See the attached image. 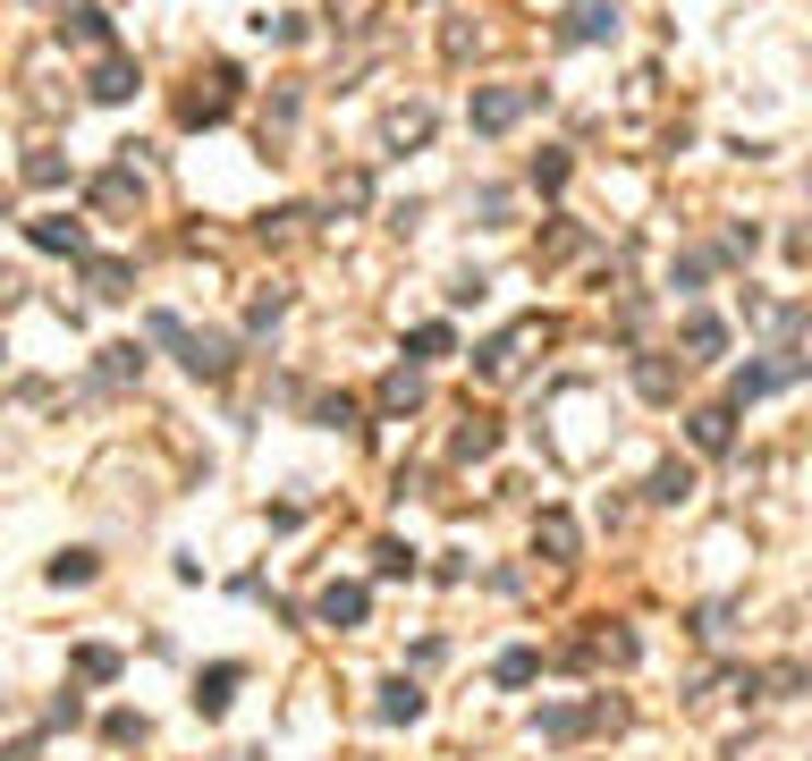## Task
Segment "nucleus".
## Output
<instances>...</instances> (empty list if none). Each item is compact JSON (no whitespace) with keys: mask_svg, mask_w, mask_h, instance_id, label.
Instances as JSON below:
<instances>
[{"mask_svg":"<svg viewBox=\"0 0 812 761\" xmlns=\"http://www.w3.org/2000/svg\"><path fill=\"white\" fill-rule=\"evenodd\" d=\"M567 169H576V161H567V153L551 144V153H533V169H525V178H533L542 195H558V187H567Z\"/></svg>","mask_w":812,"mask_h":761,"instance_id":"nucleus-28","label":"nucleus"},{"mask_svg":"<svg viewBox=\"0 0 812 761\" xmlns=\"http://www.w3.org/2000/svg\"><path fill=\"white\" fill-rule=\"evenodd\" d=\"M533 339H551V321H517V330L483 339V348H474V373H483V380H508V373H517V355L533 348Z\"/></svg>","mask_w":812,"mask_h":761,"instance_id":"nucleus-4","label":"nucleus"},{"mask_svg":"<svg viewBox=\"0 0 812 761\" xmlns=\"http://www.w3.org/2000/svg\"><path fill=\"white\" fill-rule=\"evenodd\" d=\"M491 677H499V686H533V677H542V652H533V643H517V652H499V660H491Z\"/></svg>","mask_w":812,"mask_h":761,"instance_id":"nucleus-23","label":"nucleus"},{"mask_svg":"<svg viewBox=\"0 0 812 761\" xmlns=\"http://www.w3.org/2000/svg\"><path fill=\"white\" fill-rule=\"evenodd\" d=\"M576 728H585V711H576V702H542V711H533V736H551V745H567Z\"/></svg>","mask_w":812,"mask_h":761,"instance_id":"nucleus-22","label":"nucleus"},{"mask_svg":"<svg viewBox=\"0 0 812 761\" xmlns=\"http://www.w3.org/2000/svg\"><path fill=\"white\" fill-rule=\"evenodd\" d=\"M576 246H585V229H576V221H551V229H542V262H567Z\"/></svg>","mask_w":812,"mask_h":761,"instance_id":"nucleus-30","label":"nucleus"},{"mask_svg":"<svg viewBox=\"0 0 812 761\" xmlns=\"http://www.w3.org/2000/svg\"><path fill=\"white\" fill-rule=\"evenodd\" d=\"M322 627H339V634H356L364 618H373V593H364V584H322Z\"/></svg>","mask_w":812,"mask_h":761,"instance_id":"nucleus-6","label":"nucleus"},{"mask_svg":"<svg viewBox=\"0 0 812 761\" xmlns=\"http://www.w3.org/2000/svg\"><path fill=\"white\" fill-rule=\"evenodd\" d=\"M364 203H373V178H364V169L330 178V212H364Z\"/></svg>","mask_w":812,"mask_h":761,"instance_id":"nucleus-27","label":"nucleus"},{"mask_svg":"<svg viewBox=\"0 0 812 761\" xmlns=\"http://www.w3.org/2000/svg\"><path fill=\"white\" fill-rule=\"evenodd\" d=\"M51 584H94V550H60V559H51Z\"/></svg>","mask_w":812,"mask_h":761,"instance_id":"nucleus-32","label":"nucleus"},{"mask_svg":"<svg viewBox=\"0 0 812 761\" xmlns=\"http://www.w3.org/2000/svg\"><path fill=\"white\" fill-rule=\"evenodd\" d=\"M68 668H77L85 686H110V677H119V652H110V643H77V652H68Z\"/></svg>","mask_w":812,"mask_h":761,"instance_id":"nucleus-19","label":"nucleus"},{"mask_svg":"<svg viewBox=\"0 0 812 761\" xmlns=\"http://www.w3.org/2000/svg\"><path fill=\"white\" fill-rule=\"evenodd\" d=\"M102 736H110V745H144V711H110Z\"/></svg>","mask_w":812,"mask_h":761,"instance_id":"nucleus-34","label":"nucleus"},{"mask_svg":"<svg viewBox=\"0 0 812 761\" xmlns=\"http://www.w3.org/2000/svg\"><path fill=\"white\" fill-rule=\"evenodd\" d=\"M237 85H246V77H237L228 60H212V77H196V94H178V119L187 127H221L228 102H237Z\"/></svg>","mask_w":812,"mask_h":761,"instance_id":"nucleus-2","label":"nucleus"},{"mask_svg":"<svg viewBox=\"0 0 812 761\" xmlns=\"http://www.w3.org/2000/svg\"><path fill=\"white\" fill-rule=\"evenodd\" d=\"M423 136H432V110H423V102H407V110L381 119V144H423Z\"/></svg>","mask_w":812,"mask_h":761,"instance_id":"nucleus-20","label":"nucleus"},{"mask_svg":"<svg viewBox=\"0 0 812 761\" xmlns=\"http://www.w3.org/2000/svg\"><path fill=\"white\" fill-rule=\"evenodd\" d=\"M0 355H9V348H0Z\"/></svg>","mask_w":812,"mask_h":761,"instance_id":"nucleus-37","label":"nucleus"},{"mask_svg":"<svg viewBox=\"0 0 812 761\" xmlns=\"http://www.w3.org/2000/svg\"><path fill=\"white\" fill-rule=\"evenodd\" d=\"M237 686H246V668H237V660H212V668L196 677V711H203V719H221L228 702H237Z\"/></svg>","mask_w":812,"mask_h":761,"instance_id":"nucleus-8","label":"nucleus"},{"mask_svg":"<svg viewBox=\"0 0 812 761\" xmlns=\"http://www.w3.org/2000/svg\"><path fill=\"white\" fill-rule=\"evenodd\" d=\"M60 178H68L60 153H26V187H60Z\"/></svg>","mask_w":812,"mask_h":761,"instance_id":"nucleus-35","label":"nucleus"},{"mask_svg":"<svg viewBox=\"0 0 812 761\" xmlns=\"http://www.w3.org/2000/svg\"><path fill=\"white\" fill-rule=\"evenodd\" d=\"M144 330H153L162 348H178V364H187V373H196V380H228V364H237V348H228L221 330H187V321H178V314H153V321H144Z\"/></svg>","mask_w":812,"mask_h":761,"instance_id":"nucleus-1","label":"nucleus"},{"mask_svg":"<svg viewBox=\"0 0 812 761\" xmlns=\"http://www.w3.org/2000/svg\"><path fill=\"white\" fill-rule=\"evenodd\" d=\"M26 237L43 254H85V221H68V212H51V221H26Z\"/></svg>","mask_w":812,"mask_h":761,"instance_id":"nucleus-14","label":"nucleus"},{"mask_svg":"<svg viewBox=\"0 0 812 761\" xmlns=\"http://www.w3.org/2000/svg\"><path fill=\"white\" fill-rule=\"evenodd\" d=\"M280 314H289V288H262L255 305H246V330H271Z\"/></svg>","mask_w":812,"mask_h":761,"instance_id":"nucleus-31","label":"nucleus"},{"mask_svg":"<svg viewBox=\"0 0 812 761\" xmlns=\"http://www.w3.org/2000/svg\"><path fill=\"white\" fill-rule=\"evenodd\" d=\"M685 441L703 448V457H728L737 448V407H694L685 414Z\"/></svg>","mask_w":812,"mask_h":761,"instance_id":"nucleus-5","label":"nucleus"},{"mask_svg":"<svg viewBox=\"0 0 812 761\" xmlns=\"http://www.w3.org/2000/svg\"><path fill=\"white\" fill-rule=\"evenodd\" d=\"M635 389L644 398H678V364L669 355H635Z\"/></svg>","mask_w":812,"mask_h":761,"instance_id":"nucleus-21","label":"nucleus"},{"mask_svg":"<svg viewBox=\"0 0 812 761\" xmlns=\"http://www.w3.org/2000/svg\"><path fill=\"white\" fill-rule=\"evenodd\" d=\"M617 34V0H567V43H610Z\"/></svg>","mask_w":812,"mask_h":761,"instance_id":"nucleus-9","label":"nucleus"},{"mask_svg":"<svg viewBox=\"0 0 812 761\" xmlns=\"http://www.w3.org/2000/svg\"><path fill=\"white\" fill-rule=\"evenodd\" d=\"M644 491H651V507H685V500H694V466H678V457H660Z\"/></svg>","mask_w":812,"mask_h":761,"instance_id":"nucleus-13","label":"nucleus"},{"mask_svg":"<svg viewBox=\"0 0 812 761\" xmlns=\"http://www.w3.org/2000/svg\"><path fill=\"white\" fill-rule=\"evenodd\" d=\"M678 339H685V355H719V348H728V330H719L711 314H685V330H678Z\"/></svg>","mask_w":812,"mask_h":761,"instance_id":"nucleus-26","label":"nucleus"},{"mask_svg":"<svg viewBox=\"0 0 812 761\" xmlns=\"http://www.w3.org/2000/svg\"><path fill=\"white\" fill-rule=\"evenodd\" d=\"M314 423H339V432H356V398L339 389V398H314Z\"/></svg>","mask_w":812,"mask_h":761,"instance_id":"nucleus-33","label":"nucleus"},{"mask_svg":"<svg viewBox=\"0 0 812 761\" xmlns=\"http://www.w3.org/2000/svg\"><path fill=\"white\" fill-rule=\"evenodd\" d=\"M85 280H94V296H128V288H136V271L119 262V254H102V262H85Z\"/></svg>","mask_w":812,"mask_h":761,"instance_id":"nucleus-24","label":"nucleus"},{"mask_svg":"<svg viewBox=\"0 0 812 761\" xmlns=\"http://www.w3.org/2000/svg\"><path fill=\"white\" fill-rule=\"evenodd\" d=\"M533 550H551V559H576V516H567V507H542V525H533Z\"/></svg>","mask_w":812,"mask_h":761,"instance_id":"nucleus-16","label":"nucleus"},{"mask_svg":"<svg viewBox=\"0 0 812 761\" xmlns=\"http://www.w3.org/2000/svg\"><path fill=\"white\" fill-rule=\"evenodd\" d=\"M136 203H144L136 161H119V169H102V178H94V212H136Z\"/></svg>","mask_w":812,"mask_h":761,"instance_id":"nucleus-10","label":"nucleus"},{"mask_svg":"<svg viewBox=\"0 0 812 761\" xmlns=\"http://www.w3.org/2000/svg\"><path fill=\"white\" fill-rule=\"evenodd\" d=\"M373 575H415V550H407V541H373Z\"/></svg>","mask_w":812,"mask_h":761,"instance_id":"nucleus-29","label":"nucleus"},{"mask_svg":"<svg viewBox=\"0 0 812 761\" xmlns=\"http://www.w3.org/2000/svg\"><path fill=\"white\" fill-rule=\"evenodd\" d=\"M136 85H144V77H136L128 51H102V60H94V102H128Z\"/></svg>","mask_w":812,"mask_h":761,"instance_id":"nucleus-12","label":"nucleus"},{"mask_svg":"<svg viewBox=\"0 0 812 761\" xmlns=\"http://www.w3.org/2000/svg\"><path fill=\"white\" fill-rule=\"evenodd\" d=\"M457 457H466V466H474V457H499V423H491V414H466V423H457Z\"/></svg>","mask_w":812,"mask_h":761,"instance_id":"nucleus-17","label":"nucleus"},{"mask_svg":"<svg viewBox=\"0 0 812 761\" xmlns=\"http://www.w3.org/2000/svg\"><path fill=\"white\" fill-rule=\"evenodd\" d=\"M102 380H110V389L144 380V348H136V339H110V348H102Z\"/></svg>","mask_w":812,"mask_h":761,"instance_id":"nucleus-18","label":"nucleus"},{"mask_svg":"<svg viewBox=\"0 0 812 761\" xmlns=\"http://www.w3.org/2000/svg\"><path fill=\"white\" fill-rule=\"evenodd\" d=\"M415 407H423V373H415V364L381 373V414H415Z\"/></svg>","mask_w":812,"mask_h":761,"instance_id":"nucleus-15","label":"nucleus"},{"mask_svg":"<svg viewBox=\"0 0 812 761\" xmlns=\"http://www.w3.org/2000/svg\"><path fill=\"white\" fill-rule=\"evenodd\" d=\"M525 110H533V85H474V102H466L474 136H508Z\"/></svg>","mask_w":812,"mask_h":761,"instance_id":"nucleus-3","label":"nucleus"},{"mask_svg":"<svg viewBox=\"0 0 812 761\" xmlns=\"http://www.w3.org/2000/svg\"><path fill=\"white\" fill-rule=\"evenodd\" d=\"M407 348H415V364H440V355H457V330H449V321H423Z\"/></svg>","mask_w":812,"mask_h":761,"instance_id":"nucleus-25","label":"nucleus"},{"mask_svg":"<svg viewBox=\"0 0 812 761\" xmlns=\"http://www.w3.org/2000/svg\"><path fill=\"white\" fill-rule=\"evenodd\" d=\"M373 719H381V728L423 719V686H415V677H390V686H381V702H373Z\"/></svg>","mask_w":812,"mask_h":761,"instance_id":"nucleus-11","label":"nucleus"},{"mask_svg":"<svg viewBox=\"0 0 812 761\" xmlns=\"http://www.w3.org/2000/svg\"><path fill=\"white\" fill-rule=\"evenodd\" d=\"M703 271H711V262H703V254H685L678 271H669V280H678V296H694V288H703Z\"/></svg>","mask_w":812,"mask_h":761,"instance_id":"nucleus-36","label":"nucleus"},{"mask_svg":"<svg viewBox=\"0 0 812 761\" xmlns=\"http://www.w3.org/2000/svg\"><path fill=\"white\" fill-rule=\"evenodd\" d=\"M60 43H77V51H102V43H110V9H94V0H68V9H60Z\"/></svg>","mask_w":812,"mask_h":761,"instance_id":"nucleus-7","label":"nucleus"}]
</instances>
